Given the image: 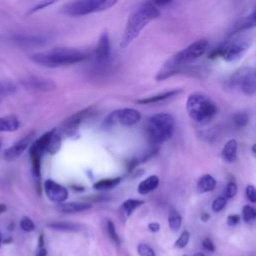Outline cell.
I'll use <instances>...</instances> for the list:
<instances>
[{"label":"cell","mask_w":256,"mask_h":256,"mask_svg":"<svg viewBox=\"0 0 256 256\" xmlns=\"http://www.w3.org/2000/svg\"><path fill=\"white\" fill-rule=\"evenodd\" d=\"M240 220V216L237 215V214H232V215H229L228 218H227V223L229 226H234L236 225Z\"/></svg>","instance_id":"ab89813d"},{"label":"cell","mask_w":256,"mask_h":256,"mask_svg":"<svg viewBox=\"0 0 256 256\" xmlns=\"http://www.w3.org/2000/svg\"><path fill=\"white\" fill-rule=\"evenodd\" d=\"M111 56V44L107 31H103L99 36L97 46L95 48L93 57L97 65H105L109 62Z\"/></svg>","instance_id":"9c48e42d"},{"label":"cell","mask_w":256,"mask_h":256,"mask_svg":"<svg viewBox=\"0 0 256 256\" xmlns=\"http://www.w3.org/2000/svg\"><path fill=\"white\" fill-rule=\"evenodd\" d=\"M255 216H256V212H255V209L250 206V205H245L243 207V210H242V217L244 219L245 222H249V221H252L255 219Z\"/></svg>","instance_id":"f546056e"},{"label":"cell","mask_w":256,"mask_h":256,"mask_svg":"<svg viewBox=\"0 0 256 256\" xmlns=\"http://www.w3.org/2000/svg\"><path fill=\"white\" fill-rule=\"evenodd\" d=\"M118 112V124L125 126L134 125L141 119V114L132 108H124L117 110Z\"/></svg>","instance_id":"5bb4252c"},{"label":"cell","mask_w":256,"mask_h":256,"mask_svg":"<svg viewBox=\"0 0 256 256\" xmlns=\"http://www.w3.org/2000/svg\"><path fill=\"white\" fill-rule=\"evenodd\" d=\"M137 250L140 256H155L153 249L147 244H139Z\"/></svg>","instance_id":"836d02e7"},{"label":"cell","mask_w":256,"mask_h":256,"mask_svg":"<svg viewBox=\"0 0 256 256\" xmlns=\"http://www.w3.org/2000/svg\"><path fill=\"white\" fill-rule=\"evenodd\" d=\"M255 26V10L253 9L251 13L244 18L240 19L238 22H236L230 32V35L238 34L240 32H243L245 30H249Z\"/></svg>","instance_id":"9a60e30c"},{"label":"cell","mask_w":256,"mask_h":256,"mask_svg":"<svg viewBox=\"0 0 256 256\" xmlns=\"http://www.w3.org/2000/svg\"><path fill=\"white\" fill-rule=\"evenodd\" d=\"M234 122L238 127H244L248 123V115L245 112H238L234 115Z\"/></svg>","instance_id":"d6a6232c"},{"label":"cell","mask_w":256,"mask_h":256,"mask_svg":"<svg viewBox=\"0 0 256 256\" xmlns=\"http://www.w3.org/2000/svg\"><path fill=\"white\" fill-rule=\"evenodd\" d=\"M36 256H47V250L44 247H40L36 253Z\"/></svg>","instance_id":"7bdbcfd3"},{"label":"cell","mask_w":256,"mask_h":256,"mask_svg":"<svg viewBox=\"0 0 256 256\" xmlns=\"http://www.w3.org/2000/svg\"><path fill=\"white\" fill-rule=\"evenodd\" d=\"M31 135L26 136L25 138L19 140L17 143H15L14 145H12L11 147L7 148L4 151L3 157L5 160L7 161H13L15 159H17L20 155L23 154V152L27 149V147L29 146V143L31 141Z\"/></svg>","instance_id":"7c38bea8"},{"label":"cell","mask_w":256,"mask_h":256,"mask_svg":"<svg viewBox=\"0 0 256 256\" xmlns=\"http://www.w3.org/2000/svg\"><path fill=\"white\" fill-rule=\"evenodd\" d=\"M43 235H40V237H39V248L40 247H43Z\"/></svg>","instance_id":"f6af8a7d"},{"label":"cell","mask_w":256,"mask_h":256,"mask_svg":"<svg viewBox=\"0 0 256 256\" xmlns=\"http://www.w3.org/2000/svg\"><path fill=\"white\" fill-rule=\"evenodd\" d=\"M222 155L224 159L228 162H233L237 156V142L234 139L229 140L222 151Z\"/></svg>","instance_id":"44dd1931"},{"label":"cell","mask_w":256,"mask_h":256,"mask_svg":"<svg viewBox=\"0 0 256 256\" xmlns=\"http://www.w3.org/2000/svg\"><path fill=\"white\" fill-rule=\"evenodd\" d=\"M17 89L15 83L11 81H0V97L13 94Z\"/></svg>","instance_id":"4316f807"},{"label":"cell","mask_w":256,"mask_h":256,"mask_svg":"<svg viewBox=\"0 0 256 256\" xmlns=\"http://www.w3.org/2000/svg\"><path fill=\"white\" fill-rule=\"evenodd\" d=\"M251 40L248 36L244 35H232V38L227 40L223 45L212 50L208 55L209 58H222L226 62H236L243 57L246 51L249 49Z\"/></svg>","instance_id":"5b68a950"},{"label":"cell","mask_w":256,"mask_h":256,"mask_svg":"<svg viewBox=\"0 0 256 256\" xmlns=\"http://www.w3.org/2000/svg\"><path fill=\"white\" fill-rule=\"evenodd\" d=\"M169 226L173 231H177L181 225V216L177 210L171 209L169 212Z\"/></svg>","instance_id":"d4e9b609"},{"label":"cell","mask_w":256,"mask_h":256,"mask_svg":"<svg viewBox=\"0 0 256 256\" xmlns=\"http://www.w3.org/2000/svg\"><path fill=\"white\" fill-rule=\"evenodd\" d=\"M120 182V178H113V179H102L99 180L94 184V188L98 190L102 189H110L115 187Z\"/></svg>","instance_id":"484cf974"},{"label":"cell","mask_w":256,"mask_h":256,"mask_svg":"<svg viewBox=\"0 0 256 256\" xmlns=\"http://www.w3.org/2000/svg\"><path fill=\"white\" fill-rule=\"evenodd\" d=\"M117 2L118 0H75L66 4L62 12L70 17H82L106 11Z\"/></svg>","instance_id":"8992f818"},{"label":"cell","mask_w":256,"mask_h":256,"mask_svg":"<svg viewBox=\"0 0 256 256\" xmlns=\"http://www.w3.org/2000/svg\"><path fill=\"white\" fill-rule=\"evenodd\" d=\"M20 127V121L16 115L0 117V132L15 131Z\"/></svg>","instance_id":"e0dca14e"},{"label":"cell","mask_w":256,"mask_h":256,"mask_svg":"<svg viewBox=\"0 0 256 256\" xmlns=\"http://www.w3.org/2000/svg\"><path fill=\"white\" fill-rule=\"evenodd\" d=\"M237 193V186L235 183L231 182L228 184L227 188H226V197L227 198H232L236 195Z\"/></svg>","instance_id":"8d00e7d4"},{"label":"cell","mask_w":256,"mask_h":256,"mask_svg":"<svg viewBox=\"0 0 256 256\" xmlns=\"http://www.w3.org/2000/svg\"><path fill=\"white\" fill-rule=\"evenodd\" d=\"M6 209H7L6 205H5V204H3V203H0V214L4 213V212L6 211Z\"/></svg>","instance_id":"ee69618b"},{"label":"cell","mask_w":256,"mask_h":256,"mask_svg":"<svg viewBox=\"0 0 256 256\" xmlns=\"http://www.w3.org/2000/svg\"><path fill=\"white\" fill-rule=\"evenodd\" d=\"M225 205H226V199L224 197H218L213 201L212 209L215 212H219L225 207Z\"/></svg>","instance_id":"d590c367"},{"label":"cell","mask_w":256,"mask_h":256,"mask_svg":"<svg viewBox=\"0 0 256 256\" xmlns=\"http://www.w3.org/2000/svg\"><path fill=\"white\" fill-rule=\"evenodd\" d=\"M159 184V178L155 175L149 176L148 178H146L145 180H143L142 182L139 183L138 185V192L142 195L149 193L150 191L154 190Z\"/></svg>","instance_id":"d6986e66"},{"label":"cell","mask_w":256,"mask_h":256,"mask_svg":"<svg viewBox=\"0 0 256 256\" xmlns=\"http://www.w3.org/2000/svg\"><path fill=\"white\" fill-rule=\"evenodd\" d=\"M202 245L208 251H214L215 250V246H214V244H213V242L210 238H205L202 242Z\"/></svg>","instance_id":"f35d334b"},{"label":"cell","mask_w":256,"mask_h":256,"mask_svg":"<svg viewBox=\"0 0 256 256\" xmlns=\"http://www.w3.org/2000/svg\"><path fill=\"white\" fill-rule=\"evenodd\" d=\"M215 185H216V181L211 175H204L199 179L197 188H198L199 192L203 193V192L212 191L214 189Z\"/></svg>","instance_id":"7402d4cb"},{"label":"cell","mask_w":256,"mask_h":256,"mask_svg":"<svg viewBox=\"0 0 256 256\" xmlns=\"http://www.w3.org/2000/svg\"><path fill=\"white\" fill-rule=\"evenodd\" d=\"M61 147V137L58 133L54 132L47 147H46V150L50 153V154H55L56 152L59 151Z\"/></svg>","instance_id":"603a6c76"},{"label":"cell","mask_w":256,"mask_h":256,"mask_svg":"<svg viewBox=\"0 0 256 256\" xmlns=\"http://www.w3.org/2000/svg\"><path fill=\"white\" fill-rule=\"evenodd\" d=\"M1 146H2V145H1V143H0V149H1Z\"/></svg>","instance_id":"681fc988"},{"label":"cell","mask_w":256,"mask_h":256,"mask_svg":"<svg viewBox=\"0 0 256 256\" xmlns=\"http://www.w3.org/2000/svg\"><path fill=\"white\" fill-rule=\"evenodd\" d=\"M194 256H205L203 253H196Z\"/></svg>","instance_id":"7dc6e473"},{"label":"cell","mask_w":256,"mask_h":256,"mask_svg":"<svg viewBox=\"0 0 256 256\" xmlns=\"http://www.w3.org/2000/svg\"><path fill=\"white\" fill-rule=\"evenodd\" d=\"M230 87H238L246 95H254L256 91L255 70L252 68H242L231 75L229 79Z\"/></svg>","instance_id":"ba28073f"},{"label":"cell","mask_w":256,"mask_h":256,"mask_svg":"<svg viewBox=\"0 0 256 256\" xmlns=\"http://www.w3.org/2000/svg\"><path fill=\"white\" fill-rule=\"evenodd\" d=\"M20 227L25 232H32L35 229V225H34L33 221L29 217H27V216L23 217L20 220Z\"/></svg>","instance_id":"4dcf8cb0"},{"label":"cell","mask_w":256,"mask_h":256,"mask_svg":"<svg viewBox=\"0 0 256 256\" xmlns=\"http://www.w3.org/2000/svg\"><path fill=\"white\" fill-rule=\"evenodd\" d=\"M184 256H187V255H184Z\"/></svg>","instance_id":"f907efd6"},{"label":"cell","mask_w":256,"mask_h":256,"mask_svg":"<svg viewBox=\"0 0 256 256\" xmlns=\"http://www.w3.org/2000/svg\"><path fill=\"white\" fill-rule=\"evenodd\" d=\"M207 47L208 41L204 38L194 41L167 60L156 74L155 79L157 81H162L176 74L187 71L188 66L196 59L200 58L205 53Z\"/></svg>","instance_id":"6da1fadb"},{"label":"cell","mask_w":256,"mask_h":256,"mask_svg":"<svg viewBox=\"0 0 256 256\" xmlns=\"http://www.w3.org/2000/svg\"><path fill=\"white\" fill-rule=\"evenodd\" d=\"M87 58L88 54L86 52L67 47H57L30 55L31 61L48 68L74 65L85 61Z\"/></svg>","instance_id":"3957f363"},{"label":"cell","mask_w":256,"mask_h":256,"mask_svg":"<svg viewBox=\"0 0 256 256\" xmlns=\"http://www.w3.org/2000/svg\"><path fill=\"white\" fill-rule=\"evenodd\" d=\"M21 83L29 89L42 91V92L52 91L56 88V83L53 80L44 78L41 76H35V75L26 76L21 80Z\"/></svg>","instance_id":"30bf717a"},{"label":"cell","mask_w":256,"mask_h":256,"mask_svg":"<svg viewBox=\"0 0 256 256\" xmlns=\"http://www.w3.org/2000/svg\"><path fill=\"white\" fill-rule=\"evenodd\" d=\"M90 113H91V108H86V109H83V110L75 113L74 115L70 116L63 123V125H62L63 130L66 133H73L77 129L79 124L83 121V119H85Z\"/></svg>","instance_id":"4fadbf2b"},{"label":"cell","mask_w":256,"mask_h":256,"mask_svg":"<svg viewBox=\"0 0 256 256\" xmlns=\"http://www.w3.org/2000/svg\"><path fill=\"white\" fill-rule=\"evenodd\" d=\"M189 232L188 231H184L180 237L178 238V240L175 242V246L178 248H183L187 245L188 241H189Z\"/></svg>","instance_id":"e575fe53"},{"label":"cell","mask_w":256,"mask_h":256,"mask_svg":"<svg viewBox=\"0 0 256 256\" xmlns=\"http://www.w3.org/2000/svg\"><path fill=\"white\" fill-rule=\"evenodd\" d=\"M16 41L24 43V44H36L40 45L44 43V39L41 37H36V36H17Z\"/></svg>","instance_id":"f1b7e54d"},{"label":"cell","mask_w":256,"mask_h":256,"mask_svg":"<svg viewBox=\"0 0 256 256\" xmlns=\"http://www.w3.org/2000/svg\"><path fill=\"white\" fill-rule=\"evenodd\" d=\"M92 207L91 204L87 203H79V202H69V203H61L58 205L57 209L64 213H76L88 210Z\"/></svg>","instance_id":"ac0fdd59"},{"label":"cell","mask_w":256,"mask_h":256,"mask_svg":"<svg viewBox=\"0 0 256 256\" xmlns=\"http://www.w3.org/2000/svg\"><path fill=\"white\" fill-rule=\"evenodd\" d=\"M59 0H41V1H39L37 4H35L29 11H28V15H30V14H33V13H36V12H38V11H40V10H43V9H45V8H47V7H49V6H51V5H53V4H55L56 2H58Z\"/></svg>","instance_id":"83f0119b"},{"label":"cell","mask_w":256,"mask_h":256,"mask_svg":"<svg viewBox=\"0 0 256 256\" xmlns=\"http://www.w3.org/2000/svg\"><path fill=\"white\" fill-rule=\"evenodd\" d=\"M182 90L181 89H174V90H170V91H166V92H162L147 98H143V99H139L137 100V103L139 104H151V103H157V102H161L167 99H170L174 96H177Z\"/></svg>","instance_id":"2e32d148"},{"label":"cell","mask_w":256,"mask_h":256,"mask_svg":"<svg viewBox=\"0 0 256 256\" xmlns=\"http://www.w3.org/2000/svg\"><path fill=\"white\" fill-rule=\"evenodd\" d=\"M44 189H45V193L48 196V198L53 202L62 203L68 197V192H67L66 188H64L63 186L54 182L51 179H48L45 181Z\"/></svg>","instance_id":"8fae6325"},{"label":"cell","mask_w":256,"mask_h":256,"mask_svg":"<svg viewBox=\"0 0 256 256\" xmlns=\"http://www.w3.org/2000/svg\"><path fill=\"white\" fill-rule=\"evenodd\" d=\"M144 203L143 200H138V199H128L122 204V210L125 212L127 216H130L131 213L133 212L134 209L139 207Z\"/></svg>","instance_id":"cb8c5ba5"},{"label":"cell","mask_w":256,"mask_h":256,"mask_svg":"<svg viewBox=\"0 0 256 256\" xmlns=\"http://www.w3.org/2000/svg\"><path fill=\"white\" fill-rule=\"evenodd\" d=\"M174 129V118L168 113L151 116L147 122V135L151 142L160 143L171 138Z\"/></svg>","instance_id":"52a82bcc"},{"label":"cell","mask_w":256,"mask_h":256,"mask_svg":"<svg viewBox=\"0 0 256 256\" xmlns=\"http://www.w3.org/2000/svg\"><path fill=\"white\" fill-rule=\"evenodd\" d=\"M149 229H150V231H152V232H157V231L160 229V225H159L158 223H156V222L150 223V224H149Z\"/></svg>","instance_id":"b9f144b4"},{"label":"cell","mask_w":256,"mask_h":256,"mask_svg":"<svg viewBox=\"0 0 256 256\" xmlns=\"http://www.w3.org/2000/svg\"><path fill=\"white\" fill-rule=\"evenodd\" d=\"M173 0H151V3L154 4L155 6L158 5V6H164L170 2H172Z\"/></svg>","instance_id":"60d3db41"},{"label":"cell","mask_w":256,"mask_h":256,"mask_svg":"<svg viewBox=\"0 0 256 256\" xmlns=\"http://www.w3.org/2000/svg\"><path fill=\"white\" fill-rule=\"evenodd\" d=\"M48 227L53 230L64 232H77L81 230V226L79 224L71 222H53L49 223Z\"/></svg>","instance_id":"ffe728a7"},{"label":"cell","mask_w":256,"mask_h":256,"mask_svg":"<svg viewBox=\"0 0 256 256\" xmlns=\"http://www.w3.org/2000/svg\"><path fill=\"white\" fill-rule=\"evenodd\" d=\"M186 108L190 118L198 123L209 121L217 112L215 102L206 94L200 92L189 95L186 102Z\"/></svg>","instance_id":"277c9868"},{"label":"cell","mask_w":256,"mask_h":256,"mask_svg":"<svg viewBox=\"0 0 256 256\" xmlns=\"http://www.w3.org/2000/svg\"><path fill=\"white\" fill-rule=\"evenodd\" d=\"M246 195L247 198L249 199L250 202L254 203L256 201V192H255V188L252 185H249L246 187Z\"/></svg>","instance_id":"74e56055"},{"label":"cell","mask_w":256,"mask_h":256,"mask_svg":"<svg viewBox=\"0 0 256 256\" xmlns=\"http://www.w3.org/2000/svg\"><path fill=\"white\" fill-rule=\"evenodd\" d=\"M0 102H1V99H0Z\"/></svg>","instance_id":"816d5d0a"},{"label":"cell","mask_w":256,"mask_h":256,"mask_svg":"<svg viewBox=\"0 0 256 256\" xmlns=\"http://www.w3.org/2000/svg\"><path fill=\"white\" fill-rule=\"evenodd\" d=\"M107 231H108V234H109L111 240L114 241L116 244H120L119 236H118V234H117V232H116L114 223H113L111 220H108V221H107Z\"/></svg>","instance_id":"1f68e13d"},{"label":"cell","mask_w":256,"mask_h":256,"mask_svg":"<svg viewBox=\"0 0 256 256\" xmlns=\"http://www.w3.org/2000/svg\"><path fill=\"white\" fill-rule=\"evenodd\" d=\"M208 218H209V215H208V214H203V215H202V220H203V221H207Z\"/></svg>","instance_id":"bcb514c9"},{"label":"cell","mask_w":256,"mask_h":256,"mask_svg":"<svg viewBox=\"0 0 256 256\" xmlns=\"http://www.w3.org/2000/svg\"><path fill=\"white\" fill-rule=\"evenodd\" d=\"M160 16L158 8L151 2L139 6L129 16L119 46L121 49L127 48L147 26V24Z\"/></svg>","instance_id":"7a4b0ae2"},{"label":"cell","mask_w":256,"mask_h":256,"mask_svg":"<svg viewBox=\"0 0 256 256\" xmlns=\"http://www.w3.org/2000/svg\"><path fill=\"white\" fill-rule=\"evenodd\" d=\"M2 245V237H1V234H0V247Z\"/></svg>","instance_id":"c3c4849f"}]
</instances>
